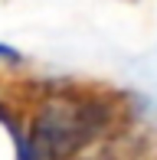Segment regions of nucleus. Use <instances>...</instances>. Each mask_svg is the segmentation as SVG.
Wrapping results in <instances>:
<instances>
[{"instance_id": "nucleus-2", "label": "nucleus", "mask_w": 157, "mask_h": 160, "mask_svg": "<svg viewBox=\"0 0 157 160\" xmlns=\"http://www.w3.org/2000/svg\"><path fill=\"white\" fill-rule=\"evenodd\" d=\"M23 56H20V49L7 46V42H0V62H20Z\"/></svg>"}, {"instance_id": "nucleus-1", "label": "nucleus", "mask_w": 157, "mask_h": 160, "mask_svg": "<svg viewBox=\"0 0 157 160\" xmlns=\"http://www.w3.org/2000/svg\"><path fill=\"white\" fill-rule=\"evenodd\" d=\"M111 124V105L82 92H59L33 111L30 131L17 134V160H72Z\"/></svg>"}]
</instances>
